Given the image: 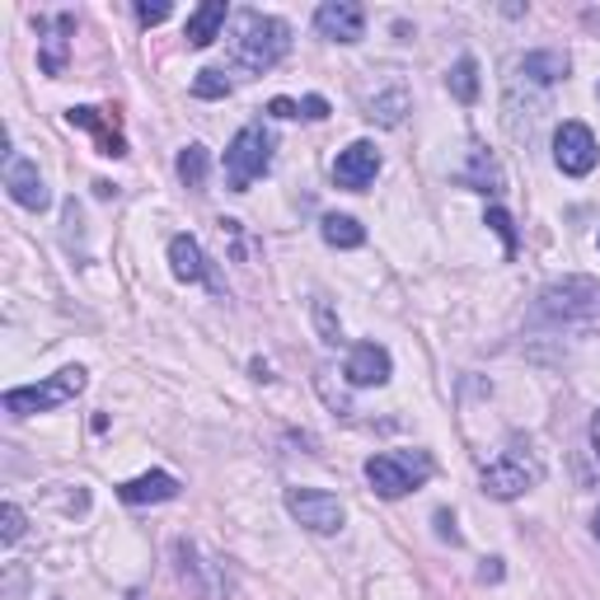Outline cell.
<instances>
[{"mask_svg":"<svg viewBox=\"0 0 600 600\" xmlns=\"http://www.w3.org/2000/svg\"><path fill=\"white\" fill-rule=\"evenodd\" d=\"M488 225H492V231H498V235H502V244H507V254H511V249H516V231H511V216H507V211H488Z\"/></svg>","mask_w":600,"mask_h":600,"instance_id":"cb8c5ba5","label":"cell"},{"mask_svg":"<svg viewBox=\"0 0 600 600\" xmlns=\"http://www.w3.org/2000/svg\"><path fill=\"white\" fill-rule=\"evenodd\" d=\"M591 441H596V455H600V413H596V422H591Z\"/></svg>","mask_w":600,"mask_h":600,"instance_id":"83f0119b","label":"cell"},{"mask_svg":"<svg viewBox=\"0 0 600 600\" xmlns=\"http://www.w3.org/2000/svg\"><path fill=\"white\" fill-rule=\"evenodd\" d=\"M376 174H380V151L370 146V141H352L338 160H333V184L352 188V192L370 188V184H376Z\"/></svg>","mask_w":600,"mask_h":600,"instance_id":"ba28073f","label":"cell"},{"mask_svg":"<svg viewBox=\"0 0 600 600\" xmlns=\"http://www.w3.org/2000/svg\"><path fill=\"white\" fill-rule=\"evenodd\" d=\"M207 169H211L207 146H184V151H179V179H184L188 188H207Z\"/></svg>","mask_w":600,"mask_h":600,"instance_id":"d6986e66","label":"cell"},{"mask_svg":"<svg viewBox=\"0 0 600 600\" xmlns=\"http://www.w3.org/2000/svg\"><path fill=\"white\" fill-rule=\"evenodd\" d=\"M287 511L314 535H338L343 531V502L324 488H291L287 492Z\"/></svg>","mask_w":600,"mask_h":600,"instance_id":"8992f818","label":"cell"},{"mask_svg":"<svg viewBox=\"0 0 600 600\" xmlns=\"http://www.w3.org/2000/svg\"><path fill=\"white\" fill-rule=\"evenodd\" d=\"M66 122L70 127H85V132H95V141H99V155H127V141H122V132H118V122H109L99 109H70L66 113Z\"/></svg>","mask_w":600,"mask_h":600,"instance_id":"5bb4252c","label":"cell"},{"mask_svg":"<svg viewBox=\"0 0 600 600\" xmlns=\"http://www.w3.org/2000/svg\"><path fill=\"white\" fill-rule=\"evenodd\" d=\"M427 474H432L427 451H385V455H370L366 460V479L380 498H403V492H413Z\"/></svg>","mask_w":600,"mask_h":600,"instance_id":"3957f363","label":"cell"},{"mask_svg":"<svg viewBox=\"0 0 600 600\" xmlns=\"http://www.w3.org/2000/svg\"><path fill=\"white\" fill-rule=\"evenodd\" d=\"M80 390H85V370L66 366V370H57V376L43 380V385H20V390H10L5 395V413H14V418L52 413V409H62V403L76 399Z\"/></svg>","mask_w":600,"mask_h":600,"instance_id":"5b68a950","label":"cell"},{"mask_svg":"<svg viewBox=\"0 0 600 600\" xmlns=\"http://www.w3.org/2000/svg\"><path fill=\"white\" fill-rule=\"evenodd\" d=\"M0 521H5V531H0V535H5V544H14V540L24 535V511L14 507V502H5V507H0Z\"/></svg>","mask_w":600,"mask_h":600,"instance_id":"603a6c76","label":"cell"},{"mask_svg":"<svg viewBox=\"0 0 600 600\" xmlns=\"http://www.w3.org/2000/svg\"><path fill=\"white\" fill-rule=\"evenodd\" d=\"M118 498L132 502V507L169 502V498H179V479H174V474H165V469H151V474H141V479H127V484H122Z\"/></svg>","mask_w":600,"mask_h":600,"instance_id":"4fadbf2b","label":"cell"},{"mask_svg":"<svg viewBox=\"0 0 600 600\" xmlns=\"http://www.w3.org/2000/svg\"><path fill=\"white\" fill-rule=\"evenodd\" d=\"M273 151H277V136L263 122L240 127L235 141L225 146V184H231V192H249V184L273 169Z\"/></svg>","mask_w":600,"mask_h":600,"instance_id":"7a4b0ae2","label":"cell"},{"mask_svg":"<svg viewBox=\"0 0 600 600\" xmlns=\"http://www.w3.org/2000/svg\"><path fill=\"white\" fill-rule=\"evenodd\" d=\"M5 188H10V198L29 207V211H43L52 202V192L43 184V174L33 160H24V155H10V165H5Z\"/></svg>","mask_w":600,"mask_h":600,"instance_id":"8fae6325","label":"cell"},{"mask_svg":"<svg viewBox=\"0 0 600 600\" xmlns=\"http://www.w3.org/2000/svg\"><path fill=\"white\" fill-rule=\"evenodd\" d=\"M225 0H207V5H198L188 14V43L192 47H211L221 38V29H225Z\"/></svg>","mask_w":600,"mask_h":600,"instance_id":"9a60e30c","label":"cell"},{"mask_svg":"<svg viewBox=\"0 0 600 600\" xmlns=\"http://www.w3.org/2000/svg\"><path fill=\"white\" fill-rule=\"evenodd\" d=\"M268 113H273V118H300V103H296V99H273Z\"/></svg>","mask_w":600,"mask_h":600,"instance_id":"4316f807","label":"cell"},{"mask_svg":"<svg viewBox=\"0 0 600 600\" xmlns=\"http://www.w3.org/2000/svg\"><path fill=\"white\" fill-rule=\"evenodd\" d=\"M300 118H310V122L329 118V99H324V95H310V99H300Z\"/></svg>","mask_w":600,"mask_h":600,"instance_id":"d4e9b609","label":"cell"},{"mask_svg":"<svg viewBox=\"0 0 600 600\" xmlns=\"http://www.w3.org/2000/svg\"><path fill=\"white\" fill-rule=\"evenodd\" d=\"M169 263H174V277L179 281H202L207 277V258L198 249V240L192 235H174L169 240Z\"/></svg>","mask_w":600,"mask_h":600,"instance_id":"2e32d148","label":"cell"},{"mask_svg":"<svg viewBox=\"0 0 600 600\" xmlns=\"http://www.w3.org/2000/svg\"><path fill=\"white\" fill-rule=\"evenodd\" d=\"M516 70L531 85H554L558 76H568V57H563V52H531V57H525Z\"/></svg>","mask_w":600,"mask_h":600,"instance_id":"e0dca14e","label":"cell"},{"mask_svg":"<svg viewBox=\"0 0 600 600\" xmlns=\"http://www.w3.org/2000/svg\"><path fill=\"white\" fill-rule=\"evenodd\" d=\"M136 20L141 24H165L169 20V5H136Z\"/></svg>","mask_w":600,"mask_h":600,"instance_id":"484cf974","label":"cell"},{"mask_svg":"<svg viewBox=\"0 0 600 600\" xmlns=\"http://www.w3.org/2000/svg\"><path fill=\"white\" fill-rule=\"evenodd\" d=\"M451 95L460 103H474L479 99V66H474V57H460L451 70Z\"/></svg>","mask_w":600,"mask_h":600,"instance_id":"ffe728a7","label":"cell"},{"mask_svg":"<svg viewBox=\"0 0 600 600\" xmlns=\"http://www.w3.org/2000/svg\"><path fill=\"white\" fill-rule=\"evenodd\" d=\"M596 136L591 127H581V122H563L554 132V160L563 174H591L596 169Z\"/></svg>","mask_w":600,"mask_h":600,"instance_id":"52a82bcc","label":"cell"},{"mask_svg":"<svg viewBox=\"0 0 600 600\" xmlns=\"http://www.w3.org/2000/svg\"><path fill=\"white\" fill-rule=\"evenodd\" d=\"M347 380L352 385H385L390 380V352H385L380 343H357L347 357Z\"/></svg>","mask_w":600,"mask_h":600,"instance_id":"7c38bea8","label":"cell"},{"mask_svg":"<svg viewBox=\"0 0 600 600\" xmlns=\"http://www.w3.org/2000/svg\"><path fill=\"white\" fill-rule=\"evenodd\" d=\"M192 95L198 99H225L231 95V80H225L221 66H207V70H198V80H192Z\"/></svg>","mask_w":600,"mask_h":600,"instance_id":"44dd1931","label":"cell"},{"mask_svg":"<svg viewBox=\"0 0 600 600\" xmlns=\"http://www.w3.org/2000/svg\"><path fill=\"white\" fill-rule=\"evenodd\" d=\"M127 600H141V596H136V591H132V596H127Z\"/></svg>","mask_w":600,"mask_h":600,"instance_id":"f546056e","label":"cell"},{"mask_svg":"<svg viewBox=\"0 0 600 600\" xmlns=\"http://www.w3.org/2000/svg\"><path fill=\"white\" fill-rule=\"evenodd\" d=\"M540 460L531 446H521V441H511L507 451H498V460L484 465V492H492V498H521V492H531L540 484Z\"/></svg>","mask_w":600,"mask_h":600,"instance_id":"277c9868","label":"cell"},{"mask_svg":"<svg viewBox=\"0 0 600 600\" xmlns=\"http://www.w3.org/2000/svg\"><path fill=\"white\" fill-rule=\"evenodd\" d=\"M314 29L333 43H357L366 33V10L352 5V0H329V5L314 10Z\"/></svg>","mask_w":600,"mask_h":600,"instance_id":"30bf717a","label":"cell"},{"mask_svg":"<svg viewBox=\"0 0 600 600\" xmlns=\"http://www.w3.org/2000/svg\"><path fill=\"white\" fill-rule=\"evenodd\" d=\"M70 33H76V20H70V14H43L38 20V62H43L47 76H62L66 70Z\"/></svg>","mask_w":600,"mask_h":600,"instance_id":"9c48e42d","label":"cell"},{"mask_svg":"<svg viewBox=\"0 0 600 600\" xmlns=\"http://www.w3.org/2000/svg\"><path fill=\"white\" fill-rule=\"evenodd\" d=\"M320 235H324V244H333V249H362L366 244V231H362V221H352V216H324L320 221Z\"/></svg>","mask_w":600,"mask_h":600,"instance_id":"ac0fdd59","label":"cell"},{"mask_svg":"<svg viewBox=\"0 0 600 600\" xmlns=\"http://www.w3.org/2000/svg\"><path fill=\"white\" fill-rule=\"evenodd\" d=\"M366 109H370V113H366L370 122H385V127H395V122L403 118V95L395 90L390 99H370V103H366Z\"/></svg>","mask_w":600,"mask_h":600,"instance_id":"7402d4cb","label":"cell"},{"mask_svg":"<svg viewBox=\"0 0 600 600\" xmlns=\"http://www.w3.org/2000/svg\"><path fill=\"white\" fill-rule=\"evenodd\" d=\"M287 52H291V29L281 20L258 14V10L235 14V33H231V70L235 76H263V70H273Z\"/></svg>","mask_w":600,"mask_h":600,"instance_id":"6da1fadb","label":"cell"},{"mask_svg":"<svg viewBox=\"0 0 600 600\" xmlns=\"http://www.w3.org/2000/svg\"><path fill=\"white\" fill-rule=\"evenodd\" d=\"M591 525H596V540H600V511H596V521H591Z\"/></svg>","mask_w":600,"mask_h":600,"instance_id":"f1b7e54d","label":"cell"}]
</instances>
